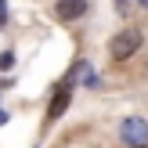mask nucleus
<instances>
[{"instance_id": "obj_5", "label": "nucleus", "mask_w": 148, "mask_h": 148, "mask_svg": "<svg viewBox=\"0 0 148 148\" xmlns=\"http://www.w3.org/2000/svg\"><path fill=\"white\" fill-rule=\"evenodd\" d=\"M7 65H11V51H7V54H0V69H7Z\"/></svg>"}, {"instance_id": "obj_8", "label": "nucleus", "mask_w": 148, "mask_h": 148, "mask_svg": "<svg viewBox=\"0 0 148 148\" xmlns=\"http://www.w3.org/2000/svg\"><path fill=\"white\" fill-rule=\"evenodd\" d=\"M141 148H148V145H141Z\"/></svg>"}, {"instance_id": "obj_6", "label": "nucleus", "mask_w": 148, "mask_h": 148, "mask_svg": "<svg viewBox=\"0 0 148 148\" xmlns=\"http://www.w3.org/2000/svg\"><path fill=\"white\" fill-rule=\"evenodd\" d=\"M7 25V11H4V0H0V29Z\"/></svg>"}, {"instance_id": "obj_3", "label": "nucleus", "mask_w": 148, "mask_h": 148, "mask_svg": "<svg viewBox=\"0 0 148 148\" xmlns=\"http://www.w3.org/2000/svg\"><path fill=\"white\" fill-rule=\"evenodd\" d=\"M69 101H72V79H65V83L54 90V101H51V112H47V116H51V119H58V116L69 108Z\"/></svg>"}, {"instance_id": "obj_2", "label": "nucleus", "mask_w": 148, "mask_h": 148, "mask_svg": "<svg viewBox=\"0 0 148 148\" xmlns=\"http://www.w3.org/2000/svg\"><path fill=\"white\" fill-rule=\"evenodd\" d=\"M119 137H123V141H127L130 148H141V145H148V119H141V116H130V119H123Z\"/></svg>"}, {"instance_id": "obj_1", "label": "nucleus", "mask_w": 148, "mask_h": 148, "mask_svg": "<svg viewBox=\"0 0 148 148\" xmlns=\"http://www.w3.org/2000/svg\"><path fill=\"white\" fill-rule=\"evenodd\" d=\"M137 51H141V29H123V33H116L112 40H108V54H112L116 62L134 58Z\"/></svg>"}, {"instance_id": "obj_7", "label": "nucleus", "mask_w": 148, "mask_h": 148, "mask_svg": "<svg viewBox=\"0 0 148 148\" xmlns=\"http://www.w3.org/2000/svg\"><path fill=\"white\" fill-rule=\"evenodd\" d=\"M137 4H141V7H148V0H137Z\"/></svg>"}, {"instance_id": "obj_4", "label": "nucleus", "mask_w": 148, "mask_h": 148, "mask_svg": "<svg viewBox=\"0 0 148 148\" xmlns=\"http://www.w3.org/2000/svg\"><path fill=\"white\" fill-rule=\"evenodd\" d=\"M79 14H87V0H58V18L62 22H72Z\"/></svg>"}]
</instances>
